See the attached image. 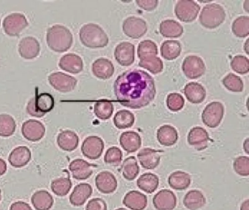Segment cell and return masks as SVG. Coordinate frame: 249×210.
<instances>
[{"instance_id": "obj_1", "label": "cell", "mask_w": 249, "mask_h": 210, "mask_svg": "<svg viewBox=\"0 0 249 210\" xmlns=\"http://www.w3.org/2000/svg\"><path fill=\"white\" fill-rule=\"evenodd\" d=\"M114 93L123 106L130 109H142L149 105L155 98V81L146 71L127 70L115 81Z\"/></svg>"}, {"instance_id": "obj_2", "label": "cell", "mask_w": 249, "mask_h": 210, "mask_svg": "<svg viewBox=\"0 0 249 210\" xmlns=\"http://www.w3.org/2000/svg\"><path fill=\"white\" fill-rule=\"evenodd\" d=\"M46 42L49 48L54 52H66L72 47L73 36L66 26L53 25L47 30Z\"/></svg>"}, {"instance_id": "obj_3", "label": "cell", "mask_w": 249, "mask_h": 210, "mask_svg": "<svg viewBox=\"0 0 249 210\" xmlns=\"http://www.w3.org/2000/svg\"><path fill=\"white\" fill-rule=\"evenodd\" d=\"M81 43L89 48H102L107 46L109 38L103 28L96 23H89L84 25L79 31Z\"/></svg>"}, {"instance_id": "obj_4", "label": "cell", "mask_w": 249, "mask_h": 210, "mask_svg": "<svg viewBox=\"0 0 249 210\" xmlns=\"http://www.w3.org/2000/svg\"><path fill=\"white\" fill-rule=\"evenodd\" d=\"M225 18L226 12L224 7L215 3L205 5L202 8L199 17L201 25L209 29L218 27L225 20Z\"/></svg>"}, {"instance_id": "obj_5", "label": "cell", "mask_w": 249, "mask_h": 210, "mask_svg": "<svg viewBox=\"0 0 249 210\" xmlns=\"http://www.w3.org/2000/svg\"><path fill=\"white\" fill-rule=\"evenodd\" d=\"M54 107V99L49 93L36 94L34 98L29 101L27 111L29 115L36 118H42Z\"/></svg>"}, {"instance_id": "obj_6", "label": "cell", "mask_w": 249, "mask_h": 210, "mask_svg": "<svg viewBox=\"0 0 249 210\" xmlns=\"http://www.w3.org/2000/svg\"><path fill=\"white\" fill-rule=\"evenodd\" d=\"M27 18L22 13H14L8 15L2 21L4 32L10 36H17L28 26Z\"/></svg>"}, {"instance_id": "obj_7", "label": "cell", "mask_w": 249, "mask_h": 210, "mask_svg": "<svg viewBox=\"0 0 249 210\" xmlns=\"http://www.w3.org/2000/svg\"><path fill=\"white\" fill-rule=\"evenodd\" d=\"M224 115V106L219 102L208 104L202 113V122L211 128H217L221 123Z\"/></svg>"}, {"instance_id": "obj_8", "label": "cell", "mask_w": 249, "mask_h": 210, "mask_svg": "<svg viewBox=\"0 0 249 210\" xmlns=\"http://www.w3.org/2000/svg\"><path fill=\"white\" fill-rule=\"evenodd\" d=\"M200 10V6L195 1L180 0L175 6L176 17L182 22L190 23L197 17Z\"/></svg>"}, {"instance_id": "obj_9", "label": "cell", "mask_w": 249, "mask_h": 210, "mask_svg": "<svg viewBox=\"0 0 249 210\" xmlns=\"http://www.w3.org/2000/svg\"><path fill=\"white\" fill-rule=\"evenodd\" d=\"M182 70L187 78H199L205 74L206 67L203 60L197 55H189L183 60Z\"/></svg>"}, {"instance_id": "obj_10", "label": "cell", "mask_w": 249, "mask_h": 210, "mask_svg": "<svg viewBox=\"0 0 249 210\" xmlns=\"http://www.w3.org/2000/svg\"><path fill=\"white\" fill-rule=\"evenodd\" d=\"M49 82L55 90L62 93L72 91L78 84L76 78L61 71L52 73L49 76Z\"/></svg>"}, {"instance_id": "obj_11", "label": "cell", "mask_w": 249, "mask_h": 210, "mask_svg": "<svg viewBox=\"0 0 249 210\" xmlns=\"http://www.w3.org/2000/svg\"><path fill=\"white\" fill-rule=\"evenodd\" d=\"M122 29L126 36L132 39H139L146 33L148 26L143 19L129 16L124 20Z\"/></svg>"}, {"instance_id": "obj_12", "label": "cell", "mask_w": 249, "mask_h": 210, "mask_svg": "<svg viewBox=\"0 0 249 210\" xmlns=\"http://www.w3.org/2000/svg\"><path fill=\"white\" fill-rule=\"evenodd\" d=\"M105 148L103 140L97 136H90L84 140L81 152L87 158L96 160L100 158Z\"/></svg>"}, {"instance_id": "obj_13", "label": "cell", "mask_w": 249, "mask_h": 210, "mask_svg": "<svg viewBox=\"0 0 249 210\" xmlns=\"http://www.w3.org/2000/svg\"><path fill=\"white\" fill-rule=\"evenodd\" d=\"M21 132L24 138L30 141H38L46 134V127L40 121L28 120L23 123Z\"/></svg>"}, {"instance_id": "obj_14", "label": "cell", "mask_w": 249, "mask_h": 210, "mask_svg": "<svg viewBox=\"0 0 249 210\" xmlns=\"http://www.w3.org/2000/svg\"><path fill=\"white\" fill-rule=\"evenodd\" d=\"M135 45L129 42H122L116 47L114 56L116 61L123 67L132 65L135 61Z\"/></svg>"}, {"instance_id": "obj_15", "label": "cell", "mask_w": 249, "mask_h": 210, "mask_svg": "<svg viewBox=\"0 0 249 210\" xmlns=\"http://www.w3.org/2000/svg\"><path fill=\"white\" fill-rule=\"evenodd\" d=\"M40 52V43L38 40L33 36H26L22 38L18 44V52L24 59H34L38 56Z\"/></svg>"}, {"instance_id": "obj_16", "label": "cell", "mask_w": 249, "mask_h": 210, "mask_svg": "<svg viewBox=\"0 0 249 210\" xmlns=\"http://www.w3.org/2000/svg\"><path fill=\"white\" fill-rule=\"evenodd\" d=\"M153 204L157 210H173L177 204V198L173 191L163 189L154 195Z\"/></svg>"}, {"instance_id": "obj_17", "label": "cell", "mask_w": 249, "mask_h": 210, "mask_svg": "<svg viewBox=\"0 0 249 210\" xmlns=\"http://www.w3.org/2000/svg\"><path fill=\"white\" fill-rule=\"evenodd\" d=\"M187 141L189 145L195 147L196 150L201 151L208 147L210 141L209 134L208 131L202 127H194L189 131Z\"/></svg>"}, {"instance_id": "obj_18", "label": "cell", "mask_w": 249, "mask_h": 210, "mask_svg": "<svg viewBox=\"0 0 249 210\" xmlns=\"http://www.w3.org/2000/svg\"><path fill=\"white\" fill-rule=\"evenodd\" d=\"M95 185L102 193H113L117 188V179L111 172L103 171L96 176Z\"/></svg>"}, {"instance_id": "obj_19", "label": "cell", "mask_w": 249, "mask_h": 210, "mask_svg": "<svg viewBox=\"0 0 249 210\" xmlns=\"http://www.w3.org/2000/svg\"><path fill=\"white\" fill-rule=\"evenodd\" d=\"M93 166L94 165L84 159H75L70 163L69 169L74 179L84 180L89 178L92 175Z\"/></svg>"}, {"instance_id": "obj_20", "label": "cell", "mask_w": 249, "mask_h": 210, "mask_svg": "<svg viewBox=\"0 0 249 210\" xmlns=\"http://www.w3.org/2000/svg\"><path fill=\"white\" fill-rule=\"evenodd\" d=\"M59 66L65 71L71 74H78L84 70V61L77 54L68 53L59 60Z\"/></svg>"}, {"instance_id": "obj_21", "label": "cell", "mask_w": 249, "mask_h": 210, "mask_svg": "<svg viewBox=\"0 0 249 210\" xmlns=\"http://www.w3.org/2000/svg\"><path fill=\"white\" fill-rule=\"evenodd\" d=\"M138 160L142 168L152 170L159 166L161 160L160 153L154 149L145 147L138 154Z\"/></svg>"}, {"instance_id": "obj_22", "label": "cell", "mask_w": 249, "mask_h": 210, "mask_svg": "<svg viewBox=\"0 0 249 210\" xmlns=\"http://www.w3.org/2000/svg\"><path fill=\"white\" fill-rule=\"evenodd\" d=\"M93 74L101 80H107L114 74L115 68L111 61L106 58H97L93 63Z\"/></svg>"}, {"instance_id": "obj_23", "label": "cell", "mask_w": 249, "mask_h": 210, "mask_svg": "<svg viewBox=\"0 0 249 210\" xmlns=\"http://www.w3.org/2000/svg\"><path fill=\"white\" fill-rule=\"evenodd\" d=\"M123 204L131 210H144L148 205V198L139 191H131L125 195Z\"/></svg>"}, {"instance_id": "obj_24", "label": "cell", "mask_w": 249, "mask_h": 210, "mask_svg": "<svg viewBox=\"0 0 249 210\" xmlns=\"http://www.w3.org/2000/svg\"><path fill=\"white\" fill-rule=\"evenodd\" d=\"M31 151L26 146L16 147L10 153L8 161L15 168H21L27 165L31 160Z\"/></svg>"}, {"instance_id": "obj_25", "label": "cell", "mask_w": 249, "mask_h": 210, "mask_svg": "<svg viewBox=\"0 0 249 210\" xmlns=\"http://www.w3.org/2000/svg\"><path fill=\"white\" fill-rule=\"evenodd\" d=\"M92 187L88 183H81L75 187L70 196V202L75 207L84 205L92 194Z\"/></svg>"}, {"instance_id": "obj_26", "label": "cell", "mask_w": 249, "mask_h": 210, "mask_svg": "<svg viewBox=\"0 0 249 210\" xmlns=\"http://www.w3.org/2000/svg\"><path fill=\"white\" fill-rule=\"evenodd\" d=\"M121 146L128 153H135L142 144V140L138 133L133 131H125L120 137Z\"/></svg>"}, {"instance_id": "obj_27", "label": "cell", "mask_w": 249, "mask_h": 210, "mask_svg": "<svg viewBox=\"0 0 249 210\" xmlns=\"http://www.w3.org/2000/svg\"><path fill=\"white\" fill-rule=\"evenodd\" d=\"M185 96L192 104H200L206 97V90L202 85L195 82L188 83L183 89Z\"/></svg>"}, {"instance_id": "obj_28", "label": "cell", "mask_w": 249, "mask_h": 210, "mask_svg": "<svg viewBox=\"0 0 249 210\" xmlns=\"http://www.w3.org/2000/svg\"><path fill=\"white\" fill-rule=\"evenodd\" d=\"M157 137L160 144L164 147H171L177 142L178 133L175 127L164 125L157 130Z\"/></svg>"}, {"instance_id": "obj_29", "label": "cell", "mask_w": 249, "mask_h": 210, "mask_svg": "<svg viewBox=\"0 0 249 210\" xmlns=\"http://www.w3.org/2000/svg\"><path fill=\"white\" fill-rule=\"evenodd\" d=\"M56 141L58 146L67 152L73 151L79 144V138L76 133L70 130H65L59 133Z\"/></svg>"}, {"instance_id": "obj_30", "label": "cell", "mask_w": 249, "mask_h": 210, "mask_svg": "<svg viewBox=\"0 0 249 210\" xmlns=\"http://www.w3.org/2000/svg\"><path fill=\"white\" fill-rule=\"evenodd\" d=\"M32 204L36 210H49L53 207L54 200L50 192L41 190L33 194Z\"/></svg>"}, {"instance_id": "obj_31", "label": "cell", "mask_w": 249, "mask_h": 210, "mask_svg": "<svg viewBox=\"0 0 249 210\" xmlns=\"http://www.w3.org/2000/svg\"><path fill=\"white\" fill-rule=\"evenodd\" d=\"M192 178L190 175L183 172L176 171L173 172L168 177V184L170 188L176 191H183L190 186Z\"/></svg>"}, {"instance_id": "obj_32", "label": "cell", "mask_w": 249, "mask_h": 210, "mask_svg": "<svg viewBox=\"0 0 249 210\" xmlns=\"http://www.w3.org/2000/svg\"><path fill=\"white\" fill-rule=\"evenodd\" d=\"M183 205L189 210H197L205 206L206 198L200 191L192 190L185 195Z\"/></svg>"}, {"instance_id": "obj_33", "label": "cell", "mask_w": 249, "mask_h": 210, "mask_svg": "<svg viewBox=\"0 0 249 210\" xmlns=\"http://www.w3.org/2000/svg\"><path fill=\"white\" fill-rule=\"evenodd\" d=\"M160 32L164 37H180L183 33V27L175 20H164L160 23Z\"/></svg>"}, {"instance_id": "obj_34", "label": "cell", "mask_w": 249, "mask_h": 210, "mask_svg": "<svg viewBox=\"0 0 249 210\" xmlns=\"http://www.w3.org/2000/svg\"><path fill=\"white\" fill-rule=\"evenodd\" d=\"M181 44L177 40L164 41L160 48L161 56L167 61L176 59L181 53Z\"/></svg>"}, {"instance_id": "obj_35", "label": "cell", "mask_w": 249, "mask_h": 210, "mask_svg": "<svg viewBox=\"0 0 249 210\" xmlns=\"http://www.w3.org/2000/svg\"><path fill=\"white\" fill-rule=\"evenodd\" d=\"M160 179L158 176L153 173H145L141 175L137 181L140 189L147 193H152L158 188Z\"/></svg>"}, {"instance_id": "obj_36", "label": "cell", "mask_w": 249, "mask_h": 210, "mask_svg": "<svg viewBox=\"0 0 249 210\" xmlns=\"http://www.w3.org/2000/svg\"><path fill=\"white\" fill-rule=\"evenodd\" d=\"M121 169L125 179L129 181L134 180L140 173V167L136 158L135 156L126 158L122 163Z\"/></svg>"}, {"instance_id": "obj_37", "label": "cell", "mask_w": 249, "mask_h": 210, "mask_svg": "<svg viewBox=\"0 0 249 210\" xmlns=\"http://www.w3.org/2000/svg\"><path fill=\"white\" fill-rule=\"evenodd\" d=\"M135 115L130 111L122 109L116 112L113 118L115 126L119 129L131 128L135 123Z\"/></svg>"}, {"instance_id": "obj_38", "label": "cell", "mask_w": 249, "mask_h": 210, "mask_svg": "<svg viewBox=\"0 0 249 210\" xmlns=\"http://www.w3.org/2000/svg\"><path fill=\"white\" fill-rule=\"evenodd\" d=\"M17 123L11 115L8 114L0 115V137H8L15 133Z\"/></svg>"}, {"instance_id": "obj_39", "label": "cell", "mask_w": 249, "mask_h": 210, "mask_svg": "<svg viewBox=\"0 0 249 210\" xmlns=\"http://www.w3.org/2000/svg\"><path fill=\"white\" fill-rule=\"evenodd\" d=\"M233 34L237 37L244 38L249 35V17L240 16L233 21L231 26Z\"/></svg>"}, {"instance_id": "obj_40", "label": "cell", "mask_w": 249, "mask_h": 210, "mask_svg": "<svg viewBox=\"0 0 249 210\" xmlns=\"http://www.w3.org/2000/svg\"><path fill=\"white\" fill-rule=\"evenodd\" d=\"M157 55L158 48L155 42L148 39L140 42L138 48V56L140 59L157 56Z\"/></svg>"}, {"instance_id": "obj_41", "label": "cell", "mask_w": 249, "mask_h": 210, "mask_svg": "<svg viewBox=\"0 0 249 210\" xmlns=\"http://www.w3.org/2000/svg\"><path fill=\"white\" fill-rule=\"evenodd\" d=\"M114 110L113 104L108 101H100L94 106V112L96 116L100 120L109 119L112 116Z\"/></svg>"}, {"instance_id": "obj_42", "label": "cell", "mask_w": 249, "mask_h": 210, "mask_svg": "<svg viewBox=\"0 0 249 210\" xmlns=\"http://www.w3.org/2000/svg\"><path fill=\"white\" fill-rule=\"evenodd\" d=\"M222 83L224 87L231 92L240 93L244 89V83L239 76L230 73L223 78Z\"/></svg>"}, {"instance_id": "obj_43", "label": "cell", "mask_w": 249, "mask_h": 210, "mask_svg": "<svg viewBox=\"0 0 249 210\" xmlns=\"http://www.w3.org/2000/svg\"><path fill=\"white\" fill-rule=\"evenodd\" d=\"M72 183L69 177H60L52 182V190L58 196H65L72 188Z\"/></svg>"}, {"instance_id": "obj_44", "label": "cell", "mask_w": 249, "mask_h": 210, "mask_svg": "<svg viewBox=\"0 0 249 210\" xmlns=\"http://www.w3.org/2000/svg\"><path fill=\"white\" fill-rule=\"evenodd\" d=\"M139 66L148 70L153 74H160L163 70V62L161 58L157 56L150 57L140 60Z\"/></svg>"}, {"instance_id": "obj_45", "label": "cell", "mask_w": 249, "mask_h": 210, "mask_svg": "<svg viewBox=\"0 0 249 210\" xmlns=\"http://www.w3.org/2000/svg\"><path fill=\"white\" fill-rule=\"evenodd\" d=\"M231 68L233 71L240 74H246L249 71V61L247 57L238 55L231 59Z\"/></svg>"}, {"instance_id": "obj_46", "label": "cell", "mask_w": 249, "mask_h": 210, "mask_svg": "<svg viewBox=\"0 0 249 210\" xmlns=\"http://www.w3.org/2000/svg\"><path fill=\"white\" fill-rule=\"evenodd\" d=\"M166 104L172 112H178L184 106V98L180 93H171L167 96Z\"/></svg>"}, {"instance_id": "obj_47", "label": "cell", "mask_w": 249, "mask_h": 210, "mask_svg": "<svg viewBox=\"0 0 249 210\" xmlns=\"http://www.w3.org/2000/svg\"><path fill=\"white\" fill-rule=\"evenodd\" d=\"M234 172L241 176L249 175V158L248 156H239L234 159L233 163Z\"/></svg>"}, {"instance_id": "obj_48", "label": "cell", "mask_w": 249, "mask_h": 210, "mask_svg": "<svg viewBox=\"0 0 249 210\" xmlns=\"http://www.w3.org/2000/svg\"><path fill=\"white\" fill-rule=\"evenodd\" d=\"M122 157H123V154L119 147H111L106 151L104 160L107 164L118 166L122 162Z\"/></svg>"}, {"instance_id": "obj_49", "label": "cell", "mask_w": 249, "mask_h": 210, "mask_svg": "<svg viewBox=\"0 0 249 210\" xmlns=\"http://www.w3.org/2000/svg\"><path fill=\"white\" fill-rule=\"evenodd\" d=\"M86 210H107V206L102 198H94L89 201Z\"/></svg>"}, {"instance_id": "obj_50", "label": "cell", "mask_w": 249, "mask_h": 210, "mask_svg": "<svg viewBox=\"0 0 249 210\" xmlns=\"http://www.w3.org/2000/svg\"><path fill=\"white\" fill-rule=\"evenodd\" d=\"M135 2L141 8L146 11L155 10L159 4L158 0H136Z\"/></svg>"}, {"instance_id": "obj_51", "label": "cell", "mask_w": 249, "mask_h": 210, "mask_svg": "<svg viewBox=\"0 0 249 210\" xmlns=\"http://www.w3.org/2000/svg\"><path fill=\"white\" fill-rule=\"evenodd\" d=\"M10 210H33L27 203L24 201H17L10 207Z\"/></svg>"}, {"instance_id": "obj_52", "label": "cell", "mask_w": 249, "mask_h": 210, "mask_svg": "<svg viewBox=\"0 0 249 210\" xmlns=\"http://www.w3.org/2000/svg\"><path fill=\"white\" fill-rule=\"evenodd\" d=\"M7 171V163L3 159L0 158V176L5 175Z\"/></svg>"}, {"instance_id": "obj_53", "label": "cell", "mask_w": 249, "mask_h": 210, "mask_svg": "<svg viewBox=\"0 0 249 210\" xmlns=\"http://www.w3.org/2000/svg\"><path fill=\"white\" fill-rule=\"evenodd\" d=\"M243 150H245L246 154H249V138L246 139L243 142Z\"/></svg>"}, {"instance_id": "obj_54", "label": "cell", "mask_w": 249, "mask_h": 210, "mask_svg": "<svg viewBox=\"0 0 249 210\" xmlns=\"http://www.w3.org/2000/svg\"><path fill=\"white\" fill-rule=\"evenodd\" d=\"M240 210H249V200L246 199L243 201V204L240 206Z\"/></svg>"}, {"instance_id": "obj_55", "label": "cell", "mask_w": 249, "mask_h": 210, "mask_svg": "<svg viewBox=\"0 0 249 210\" xmlns=\"http://www.w3.org/2000/svg\"><path fill=\"white\" fill-rule=\"evenodd\" d=\"M249 39H248L247 40H246V43H245V46H244L245 51H246V54H248V55H249V49H248V48H249Z\"/></svg>"}, {"instance_id": "obj_56", "label": "cell", "mask_w": 249, "mask_h": 210, "mask_svg": "<svg viewBox=\"0 0 249 210\" xmlns=\"http://www.w3.org/2000/svg\"><path fill=\"white\" fill-rule=\"evenodd\" d=\"M249 1H245L244 9H245V10H246V11L247 12V13H249Z\"/></svg>"}, {"instance_id": "obj_57", "label": "cell", "mask_w": 249, "mask_h": 210, "mask_svg": "<svg viewBox=\"0 0 249 210\" xmlns=\"http://www.w3.org/2000/svg\"><path fill=\"white\" fill-rule=\"evenodd\" d=\"M126 210V209H125V208H119V209H117V210Z\"/></svg>"}, {"instance_id": "obj_58", "label": "cell", "mask_w": 249, "mask_h": 210, "mask_svg": "<svg viewBox=\"0 0 249 210\" xmlns=\"http://www.w3.org/2000/svg\"><path fill=\"white\" fill-rule=\"evenodd\" d=\"M2 199V193H1V190H0V201Z\"/></svg>"}]
</instances>
